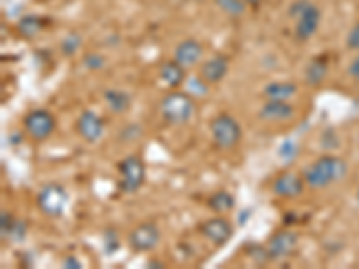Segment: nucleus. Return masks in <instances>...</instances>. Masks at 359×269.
<instances>
[{
	"label": "nucleus",
	"mask_w": 359,
	"mask_h": 269,
	"mask_svg": "<svg viewBox=\"0 0 359 269\" xmlns=\"http://www.w3.org/2000/svg\"><path fill=\"white\" fill-rule=\"evenodd\" d=\"M347 171L348 167L345 160L334 155H323L304 171V181L311 188H325L341 181L347 176Z\"/></svg>",
	"instance_id": "nucleus-1"
},
{
	"label": "nucleus",
	"mask_w": 359,
	"mask_h": 269,
	"mask_svg": "<svg viewBox=\"0 0 359 269\" xmlns=\"http://www.w3.org/2000/svg\"><path fill=\"white\" fill-rule=\"evenodd\" d=\"M160 115L171 126H184L196 115V102L187 92L171 90L160 101Z\"/></svg>",
	"instance_id": "nucleus-2"
},
{
	"label": "nucleus",
	"mask_w": 359,
	"mask_h": 269,
	"mask_svg": "<svg viewBox=\"0 0 359 269\" xmlns=\"http://www.w3.org/2000/svg\"><path fill=\"white\" fill-rule=\"evenodd\" d=\"M210 134L219 149H232L241 142V124L229 113H219L210 123Z\"/></svg>",
	"instance_id": "nucleus-3"
},
{
	"label": "nucleus",
	"mask_w": 359,
	"mask_h": 269,
	"mask_svg": "<svg viewBox=\"0 0 359 269\" xmlns=\"http://www.w3.org/2000/svg\"><path fill=\"white\" fill-rule=\"evenodd\" d=\"M118 187L126 194L139 191L146 181V163L140 156H126L118 162Z\"/></svg>",
	"instance_id": "nucleus-4"
},
{
	"label": "nucleus",
	"mask_w": 359,
	"mask_h": 269,
	"mask_svg": "<svg viewBox=\"0 0 359 269\" xmlns=\"http://www.w3.org/2000/svg\"><path fill=\"white\" fill-rule=\"evenodd\" d=\"M38 208L45 216L49 217H62L69 207V194L65 188L57 184L45 185L36 198Z\"/></svg>",
	"instance_id": "nucleus-5"
},
{
	"label": "nucleus",
	"mask_w": 359,
	"mask_h": 269,
	"mask_svg": "<svg viewBox=\"0 0 359 269\" xmlns=\"http://www.w3.org/2000/svg\"><path fill=\"white\" fill-rule=\"evenodd\" d=\"M24 127L31 139L43 142L50 139V134L56 130V118L47 110H33L24 117Z\"/></svg>",
	"instance_id": "nucleus-6"
},
{
	"label": "nucleus",
	"mask_w": 359,
	"mask_h": 269,
	"mask_svg": "<svg viewBox=\"0 0 359 269\" xmlns=\"http://www.w3.org/2000/svg\"><path fill=\"white\" fill-rule=\"evenodd\" d=\"M162 233L155 223H142L135 226L128 235V244L133 251H153L160 244Z\"/></svg>",
	"instance_id": "nucleus-7"
},
{
	"label": "nucleus",
	"mask_w": 359,
	"mask_h": 269,
	"mask_svg": "<svg viewBox=\"0 0 359 269\" xmlns=\"http://www.w3.org/2000/svg\"><path fill=\"white\" fill-rule=\"evenodd\" d=\"M298 248V235L291 230H280L268 241V257L269 261H284L290 258Z\"/></svg>",
	"instance_id": "nucleus-8"
},
{
	"label": "nucleus",
	"mask_w": 359,
	"mask_h": 269,
	"mask_svg": "<svg viewBox=\"0 0 359 269\" xmlns=\"http://www.w3.org/2000/svg\"><path fill=\"white\" fill-rule=\"evenodd\" d=\"M322 22V11L318 6L309 4L297 17V24H294V38L298 41H309L311 38L316 34Z\"/></svg>",
	"instance_id": "nucleus-9"
},
{
	"label": "nucleus",
	"mask_w": 359,
	"mask_h": 269,
	"mask_svg": "<svg viewBox=\"0 0 359 269\" xmlns=\"http://www.w3.org/2000/svg\"><path fill=\"white\" fill-rule=\"evenodd\" d=\"M200 230L201 233H203L205 239H208L214 246H224L233 235V226L230 224V221L224 219L223 216H216L207 219L201 224Z\"/></svg>",
	"instance_id": "nucleus-10"
},
{
	"label": "nucleus",
	"mask_w": 359,
	"mask_h": 269,
	"mask_svg": "<svg viewBox=\"0 0 359 269\" xmlns=\"http://www.w3.org/2000/svg\"><path fill=\"white\" fill-rule=\"evenodd\" d=\"M304 188H306L304 176H298L294 172H282L275 178L273 185H271L275 196L286 198V200L300 198L304 194Z\"/></svg>",
	"instance_id": "nucleus-11"
},
{
	"label": "nucleus",
	"mask_w": 359,
	"mask_h": 269,
	"mask_svg": "<svg viewBox=\"0 0 359 269\" xmlns=\"http://www.w3.org/2000/svg\"><path fill=\"white\" fill-rule=\"evenodd\" d=\"M76 130H78L79 137H81L85 142L94 144L97 142L102 137V133H104V123H102V118L99 117L95 111L85 110L79 115L78 123H76Z\"/></svg>",
	"instance_id": "nucleus-12"
},
{
	"label": "nucleus",
	"mask_w": 359,
	"mask_h": 269,
	"mask_svg": "<svg viewBox=\"0 0 359 269\" xmlns=\"http://www.w3.org/2000/svg\"><path fill=\"white\" fill-rule=\"evenodd\" d=\"M201 57H203V45L198 40H194V38H187V40L180 41L176 45L172 60L187 70L196 67L201 62Z\"/></svg>",
	"instance_id": "nucleus-13"
},
{
	"label": "nucleus",
	"mask_w": 359,
	"mask_h": 269,
	"mask_svg": "<svg viewBox=\"0 0 359 269\" xmlns=\"http://www.w3.org/2000/svg\"><path fill=\"white\" fill-rule=\"evenodd\" d=\"M297 113V108L290 101H266L259 111V117L268 123H286Z\"/></svg>",
	"instance_id": "nucleus-14"
},
{
	"label": "nucleus",
	"mask_w": 359,
	"mask_h": 269,
	"mask_svg": "<svg viewBox=\"0 0 359 269\" xmlns=\"http://www.w3.org/2000/svg\"><path fill=\"white\" fill-rule=\"evenodd\" d=\"M230 65L229 60L224 56H212L210 60L201 65L200 69V78L203 79L207 85H216V83H221L224 78H226V74H229Z\"/></svg>",
	"instance_id": "nucleus-15"
},
{
	"label": "nucleus",
	"mask_w": 359,
	"mask_h": 269,
	"mask_svg": "<svg viewBox=\"0 0 359 269\" xmlns=\"http://www.w3.org/2000/svg\"><path fill=\"white\" fill-rule=\"evenodd\" d=\"M158 76L160 81L165 86H169L171 90H178L185 83V69L178 62H175V60L163 63L160 67Z\"/></svg>",
	"instance_id": "nucleus-16"
},
{
	"label": "nucleus",
	"mask_w": 359,
	"mask_h": 269,
	"mask_svg": "<svg viewBox=\"0 0 359 269\" xmlns=\"http://www.w3.org/2000/svg\"><path fill=\"white\" fill-rule=\"evenodd\" d=\"M298 86L291 81H273L264 88L266 101H290L297 95Z\"/></svg>",
	"instance_id": "nucleus-17"
},
{
	"label": "nucleus",
	"mask_w": 359,
	"mask_h": 269,
	"mask_svg": "<svg viewBox=\"0 0 359 269\" xmlns=\"http://www.w3.org/2000/svg\"><path fill=\"white\" fill-rule=\"evenodd\" d=\"M327 62L323 57H313L306 67V72H304V79L309 86H320L323 83V79L327 78Z\"/></svg>",
	"instance_id": "nucleus-18"
},
{
	"label": "nucleus",
	"mask_w": 359,
	"mask_h": 269,
	"mask_svg": "<svg viewBox=\"0 0 359 269\" xmlns=\"http://www.w3.org/2000/svg\"><path fill=\"white\" fill-rule=\"evenodd\" d=\"M104 102L108 104L114 113H124V111L130 110L131 106V97L123 92V90H107L104 92Z\"/></svg>",
	"instance_id": "nucleus-19"
},
{
	"label": "nucleus",
	"mask_w": 359,
	"mask_h": 269,
	"mask_svg": "<svg viewBox=\"0 0 359 269\" xmlns=\"http://www.w3.org/2000/svg\"><path fill=\"white\" fill-rule=\"evenodd\" d=\"M207 205L212 212L226 214L233 208L236 200H233V196L229 191H217L214 192V194H210V198L207 200Z\"/></svg>",
	"instance_id": "nucleus-20"
},
{
	"label": "nucleus",
	"mask_w": 359,
	"mask_h": 269,
	"mask_svg": "<svg viewBox=\"0 0 359 269\" xmlns=\"http://www.w3.org/2000/svg\"><path fill=\"white\" fill-rule=\"evenodd\" d=\"M43 20L36 15H27V17L20 18L18 22V33L25 38V40H31L36 34L41 33V29H43Z\"/></svg>",
	"instance_id": "nucleus-21"
},
{
	"label": "nucleus",
	"mask_w": 359,
	"mask_h": 269,
	"mask_svg": "<svg viewBox=\"0 0 359 269\" xmlns=\"http://www.w3.org/2000/svg\"><path fill=\"white\" fill-rule=\"evenodd\" d=\"M216 6L230 17H241L246 11L245 0H216Z\"/></svg>",
	"instance_id": "nucleus-22"
},
{
	"label": "nucleus",
	"mask_w": 359,
	"mask_h": 269,
	"mask_svg": "<svg viewBox=\"0 0 359 269\" xmlns=\"http://www.w3.org/2000/svg\"><path fill=\"white\" fill-rule=\"evenodd\" d=\"M81 43H83L81 34L69 33L65 38H63V41H62V45H60V47H62V53L65 54V56H74V54L79 50Z\"/></svg>",
	"instance_id": "nucleus-23"
},
{
	"label": "nucleus",
	"mask_w": 359,
	"mask_h": 269,
	"mask_svg": "<svg viewBox=\"0 0 359 269\" xmlns=\"http://www.w3.org/2000/svg\"><path fill=\"white\" fill-rule=\"evenodd\" d=\"M85 67L88 70H101L104 67V56L97 53H92V54H86L85 60H83Z\"/></svg>",
	"instance_id": "nucleus-24"
},
{
	"label": "nucleus",
	"mask_w": 359,
	"mask_h": 269,
	"mask_svg": "<svg viewBox=\"0 0 359 269\" xmlns=\"http://www.w3.org/2000/svg\"><path fill=\"white\" fill-rule=\"evenodd\" d=\"M13 226H15V219L11 217V214L4 210V212H2V224H0V228H2V237H4V239H8V237L11 235Z\"/></svg>",
	"instance_id": "nucleus-25"
},
{
	"label": "nucleus",
	"mask_w": 359,
	"mask_h": 269,
	"mask_svg": "<svg viewBox=\"0 0 359 269\" xmlns=\"http://www.w3.org/2000/svg\"><path fill=\"white\" fill-rule=\"evenodd\" d=\"M278 155L282 158H294L297 156V144L291 142V140H286V142L278 147Z\"/></svg>",
	"instance_id": "nucleus-26"
},
{
	"label": "nucleus",
	"mask_w": 359,
	"mask_h": 269,
	"mask_svg": "<svg viewBox=\"0 0 359 269\" xmlns=\"http://www.w3.org/2000/svg\"><path fill=\"white\" fill-rule=\"evenodd\" d=\"M347 47L351 50H359V22L351 29V31H348Z\"/></svg>",
	"instance_id": "nucleus-27"
},
{
	"label": "nucleus",
	"mask_w": 359,
	"mask_h": 269,
	"mask_svg": "<svg viewBox=\"0 0 359 269\" xmlns=\"http://www.w3.org/2000/svg\"><path fill=\"white\" fill-rule=\"evenodd\" d=\"M309 4H311L309 0H297V2H293V4H291L290 15H291V17L297 18L298 15H300V13H302L304 9H306Z\"/></svg>",
	"instance_id": "nucleus-28"
},
{
	"label": "nucleus",
	"mask_w": 359,
	"mask_h": 269,
	"mask_svg": "<svg viewBox=\"0 0 359 269\" xmlns=\"http://www.w3.org/2000/svg\"><path fill=\"white\" fill-rule=\"evenodd\" d=\"M348 74H351L352 78L359 83V54L352 60L351 65H348Z\"/></svg>",
	"instance_id": "nucleus-29"
},
{
	"label": "nucleus",
	"mask_w": 359,
	"mask_h": 269,
	"mask_svg": "<svg viewBox=\"0 0 359 269\" xmlns=\"http://www.w3.org/2000/svg\"><path fill=\"white\" fill-rule=\"evenodd\" d=\"M63 268H67V269H81L83 264L76 257H67L65 261H63Z\"/></svg>",
	"instance_id": "nucleus-30"
},
{
	"label": "nucleus",
	"mask_w": 359,
	"mask_h": 269,
	"mask_svg": "<svg viewBox=\"0 0 359 269\" xmlns=\"http://www.w3.org/2000/svg\"><path fill=\"white\" fill-rule=\"evenodd\" d=\"M147 265H149V268H151V265L153 268H165V264H163V262H156V261H151Z\"/></svg>",
	"instance_id": "nucleus-31"
},
{
	"label": "nucleus",
	"mask_w": 359,
	"mask_h": 269,
	"mask_svg": "<svg viewBox=\"0 0 359 269\" xmlns=\"http://www.w3.org/2000/svg\"><path fill=\"white\" fill-rule=\"evenodd\" d=\"M246 6H259L262 2V0H245Z\"/></svg>",
	"instance_id": "nucleus-32"
},
{
	"label": "nucleus",
	"mask_w": 359,
	"mask_h": 269,
	"mask_svg": "<svg viewBox=\"0 0 359 269\" xmlns=\"http://www.w3.org/2000/svg\"><path fill=\"white\" fill-rule=\"evenodd\" d=\"M358 201H359V188H358Z\"/></svg>",
	"instance_id": "nucleus-33"
}]
</instances>
